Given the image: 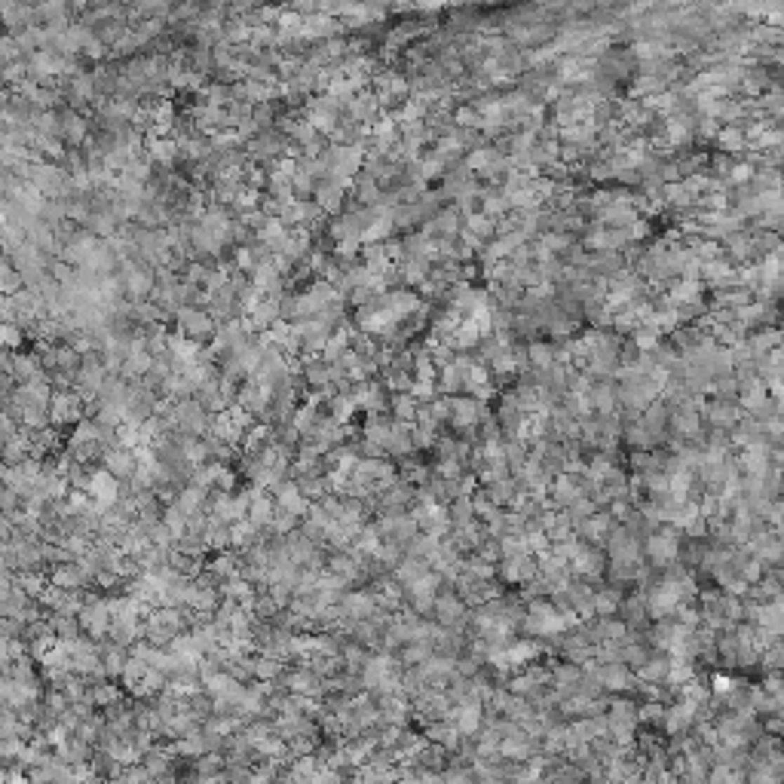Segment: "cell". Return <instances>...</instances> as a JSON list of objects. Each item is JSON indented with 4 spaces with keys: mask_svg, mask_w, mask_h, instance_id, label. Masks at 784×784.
Segmentation results:
<instances>
[{
    "mask_svg": "<svg viewBox=\"0 0 784 784\" xmlns=\"http://www.w3.org/2000/svg\"><path fill=\"white\" fill-rule=\"evenodd\" d=\"M738 573H741V579H745V583H760V576H763V561H760V558L745 561Z\"/></svg>",
    "mask_w": 784,
    "mask_h": 784,
    "instance_id": "31",
    "label": "cell"
},
{
    "mask_svg": "<svg viewBox=\"0 0 784 784\" xmlns=\"http://www.w3.org/2000/svg\"><path fill=\"white\" fill-rule=\"evenodd\" d=\"M175 322H178V331L184 337H190V340H212V337L218 334V322L212 319V313L208 310H199V307H184L178 310V316H175Z\"/></svg>",
    "mask_w": 784,
    "mask_h": 784,
    "instance_id": "2",
    "label": "cell"
},
{
    "mask_svg": "<svg viewBox=\"0 0 784 784\" xmlns=\"http://www.w3.org/2000/svg\"><path fill=\"white\" fill-rule=\"evenodd\" d=\"M751 166L748 163H738V166H732L729 168V181H736V184H741V181H751Z\"/></svg>",
    "mask_w": 784,
    "mask_h": 784,
    "instance_id": "35",
    "label": "cell"
},
{
    "mask_svg": "<svg viewBox=\"0 0 784 784\" xmlns=\"http://www.w3.org/2000/svg\"><path fill=\"white\" fill-rule=\"evenodd\" d=\"M432 616H435V622H438L441 628H453V631H457V628L466 625V622H472V610H469L466 601H463L457 592H451V588H441V592H438V601H435Z\"/></svg>",
    "mask_w": 784,
    "mask_h": 784,
    "instance_id": "1",
    "label": "cell"
},
{
    "mask_svg": "<svg viewBox=\"0 0 784 784\" xmlns=\"http://www.w3.org/2000/svg\"><path fill=\"white\" fill-rule=\"evenodd\" d=\"M172 745L168 748H154V751H147L145 754V760H141V766H145V769L150 772V778H166L168 772H172Z\"/></svg>",
    "mask_w": 784,
    "mask_h": 784,
    "instance_id": "17",
    "label": "cell"
},
{
    "mask_svg": "<svg viewBox=\"0 0 784 784\" xmlns=\"http://www.w3.org/2000/svg\"><path fill=\"white\" fill-rule=\"evenodd\" d=\"M668 426L674 429V435H677V438H693V435L698 432V414H696V408H693V404H680V408H674Z\"/></svg>",
    "mask_w": 784,
    "mask_h": 784,
    "instance_id": "12",
    "label": "cell"
},
{
    "mask_svg": "<svg viewBox=\"0 0 784 784\" xmlns=\"http://www.w3.org/2000/svg\"><path fill=\"white\" fill-rule=\"evenodd\" d=\"M0 276H4V298H13L15 291H22V288H25L22 273L15 270V264H13L10 258H4V267H0Z\"/></svg>",
    "mask_w": 784,
    "mask_h": 784,
    "instance_id": "27",
    "label": "cell"
},
{
    "mask_svg": "<svg viewBox=\"0 0 784 784\" xmlns=\"http://www.w3.org/2000/svg\"><path fill=\"white\" fill-rule=\"evenodd\" d=\"M466 230L475 233L481 242H487V239H493V236H496V221H493V218H487V215H481V212H475V215L466 218Z\"/></svg>",
    "mask_w": 784,
    "mask_h": 784,
    "instance_id": "25",
    "label": "cell"
},
{
    "mask_svg": "<svg viewBox=\"0 0 784 784\" xmlns=\"http://www.w3.org/2000/svg\"><path fill=\"white\" fill-rule=\"evenodd\" d=\"M644 552H646V558H650L656 567H671V564L677 561V554H680V530L671 527V524L662 527L659 533H653L650 539H646Z\"/></svg>",
    "mask_w": 784,
    "mask_h": 784,
    "instance_id": "3",
    "label": "cell"
},
{
    "mask_svg": "<svg viewBox=\"0 0 784 784\" xmlns=\"http://www.w3.org/2000/svg\"><path fill=\"white\" fill-rule=\"evenodd\" d=\"M481 702H469V705H460L457 707V717H453V726L460 729V736L463 738H475L478 732H481V720H484V714H481Z\"/></svg>",
    "mask_w": 784,
    "mask_h": 784,
    "instance_id": "8",
    "label": "cell"
},
{
    "mask_svg": "<svg viewBox=\"0 0 784 784\" xmlns=\"http://www.w3.org/2000/svg\"><path fill=\"white\" fill-rule=\"evenodd\" d=\"M417 411H420V401L411 392H390V417L395 420V423L414 426L417 423Z\"/></svg>",
    "mask_w": 784,
    "mask_h": 784,
    "instance_id": "10",
    "label": "cell"
},
{
    "mask_svg": "<svg viewBox=\"0 0 784 784\" xmlns=\"http://www.w3.org/2000/svg\"><path fill=\"white\" fill-rule=\"evenodd\" d=\"M751 784H781V778H778V775H772V772H766V769H757L751 775Z\"/></svg>",
    "mask_w": 784,
    "mask_h": 784,
    "instance_id": "37",
    "label": "cell"
},
{
    "mask_svg": "<svg viewBox=\"0 0 784 784\" xmlns=\"http://www.w3.org/2000/svg\"><path fill=\"white\" fill-rule=\"evenodd\" d=\"M484 404L475 399V395H451V423L457 429H475L481 423Z\"/></svg>",
    "mask_w": 784,
    "mask_h": 784,
    "instance_id": "4",
    "label": "cell"
},
{
    "mask_svg": "<svg viewBox=\"0 0 784 784\" xmlns=\"http://www.w3.org/2000/svg\"><path fill=\"white\" fill-rule=\"evenodd\" d=\"M671 674V656H650V662L637 668L640 684H668Z\"/></svg>",
    "mask_w": 784,
    "mask_h": 784,
    "instance_id": "13",
    "label": "cell"
},
{
    "mask_svg": "<svg viewBox=\"0 0 784 784\" xmlns=\"http://www.w3.org/2000/svg\"><path fill=\"white\" fill-rule=\"evenodd\" d=\"M720 141H723V147H726V150H738V147H741V132L726 129V132L720 135Z\"/></svg>",
    "mask_w": 784,
    "mask_h": 784,
    "instance_id": "36",
    "label": "cell"
},
{
    "mask_svg": "<svg viewBox=\"0 0 784 784\" xmlns=\"http://www.w3.org/2000/svg\"><path fill=\"white\" fill-rule=\"evenodd\" d=\"M778 340H781V334H778V331L757 334V337H754V352H766V350H772Z\"/></svg>",
    "mask_w": 784,
    "mask_h": 784,
    "instance_id": "33",
    "label": "cell"
},
{
    "mask_svg": "<svg viewBox=\"0 0 784 784\" xmlns=\"http://www.w3.org/2000/svg\"><path fill=\"white\" fill-rule=\"evenodd\" d=\"M597 677H601V686H604V689H613V693H622V689H634V684H637V677L628 671L625 662L601 665V668H597Z\"/></svg>",
    "mask_w": 784,
    "mask_h": 784,
    "instance_id": "6",
    "label": "cell"
},
{
    "mask_svg": "<svg viewBox=\"0 0 784 784\" xmlns=\"http://www.w3.org/2000/svg\"><path fill=\"white\" fill-rule=\"evenodd\" d=\"M671 307H698L702 303V282L698 279H680L668 294Z\"/></svg>",
    "mask_w": 784,
    "mask_h": 784,
    "instance_id": "11",
    "label": "cell"
},
{
    "mask_svg": "<svg viewBox=\"0 0 784 784\" xmlns=\"http://www.w3.org/2000/svg\"><path fill=\"white\" fill-rule=\"evenodd\" d=\"M622 610V597L616 588H597L594 594V616L601 619H613V613Z\"/></svg>",
    "mask_w": 784,
    "mask_h": 784,
    "instance_id": "22",
    "label": "cell"
},
{
    "mask_svg": "<svg viewBox=\"0 0 784 784\" xmlns=\"http://www.w3.org/2000/svg\"><path fill=\"white\" fill-rule=\"evenodd\" d=\"M665 714H668V707H665L662 702H644L637 707V717L644 723H653V726H662L665 723Z\"/></svg>",
    "mask_w": 784,
    "mask_h": 784,
    "instance_id": "28",
    "label": "cell"
},
{
    "mask_svg": "<svg viewBox=\"0 0 784 784\" xmlns=\"http://www.w3.org/2000/svg\"><path fill=\"white\" fill-rule=\"evenodd\" d=\"M276 509H279V503H276L270 493H264V496H258V500L251 503V509H248V521H251V524H255L258 530H267V527H273Z\"/></svg>",
    "mask_w": 784,
    "mask_h": 784,
    "instance_id": "15",
    "label": "cell"
},
{
    "mask_svg": "<svg viewBox=\"0 0 784 784\" xmlns=\"http://www.w3.org/2000/svg\"><path fill=\"white\" fill-rule=\"evenodd\" d=\"M448 512H451V524H453V530H457V527H466V524H472V521H475V505H472V496H457V500L448 505Z\"/></svg>",
    "mask_w": 784,
    "mask_h": 784,
    "instance_id": "23",
    "label": "cell"
},
{
    "mask_svg": "<svg viewBox=\"0 0 784 784\" xmlns=\"http://www.w3.org/2000/svg\"><path fill=\"white\" fill-rule=\"evenodd\" d=\"M101 469H107L117 481H132L135 472H138V457H135L132 448H111L101 460Z\"/></svg>",
    "mask_w": 784,
    "mask_h": 784,
    "instance_id": "5",
    "label": "cell"
},
{
    "mask_svg": "<svg viewBox=\"0 0 784 784\" xmlns=\"http://www.w3.org/2000/svg\"><path fill=\"white\" fill-rule=\"evenodd\" d=\"M622 662L631 665V668H640V665L650 662V653H646V646H640V644L631 640V644L622 646Z\"/></svg>",
    "mask_w": 784,
    "mask_h": 784,
    "instance_id": "29",
    "label": "cell"
},
{
    "mask_svg": "<svg viewBox=\"0 0 784 784\" xmlns=\"http://www.w3.org/2000/svg\"><path fill=\"white\" fill-rule=\"evenodd\" d=\"M55 757H62V760L71 763V766H89L92 763V745H86L80 736L71 732V736L55 748Z\"/></svg>",
    "mask_w": 784,
    "mask_h": 784,
    "instance_id": "9",
    "label": "cell"
},
{
    "mask_svg": "<svg viewBox=\"0 0 784 784\" xmlns=\"http://www.w3.org/2000/svg\"><path fill=\"white\" fill-rule=\"evenodd\" d=\"M741 404H745L748 411H754V414H760V408H766V392H763V386H754V390H748L745 395H741Z\"/></svg>",
    "mask_w": 784,
    "mask_h": 784,
    "instance_id": "30",
    "label": "cell"
},
{
    "mask_svg": "<svg viewBox=\"0 0 784 784\" xmlns=\"http://www.w3.org/2000/svg\"><path fill=\"white\" fill-rule=\"evenodd\" d=\"M705 417H707V423L717 426V429H732V426L738 423V411H736V404H729V401H714V404H707V408H705Z\"/></svg>",
    "mask_w": 784,
    "mask_h": 784,
    "instance_id": "19",
    "label": "cell"
},
{
    "mask_svg": "<svg viewBox=\"0 0 784 784\" xmlns=\"http://www.w3.org/2000/svg\"><path fill=\"white\" fill-rule=\"evenodd\" d=\"M527 361H530V368L533 371H549L552 365H558V359H554V347L552 343H539V340H533V343H527Z\"/></svg>",
    "mask_w": 784,
    "mask_h": 784,
    "instance_id": "20",
    "label": "cell"
},
{
    "mask_svg": "<svg viewBox=\"0 0 784 784\" xmlns=\"http://www.w3.org/2000/svg\"><path fill=\"white\" fill-rule=\"evenodd\" d=\"M285 671H288L285 662L273 659V656H255V680H260V684H273Z\"/></svg>",
    "mask_w": 784,
    "mask_h": 784,
    "instance_id": "21",
    "label": "cell"
},
{
    "mask_svg": "<svg viewBox=\"0 0 784 784\" xmlns=\"http://www.w3.org/2000/svg\"><path fill=\"white\" fill-rule=\"evenodd\" d=\"M592 404L601 417H613V411H616V404H619V386L597 383L592 390Z\"/></svg>",
    "mask_w": 784,
    "mask_h": 784,
    "instance_id": "18",
    "label": "cell"
},
{
    "mask_svg": "<svg viewBox=\"0 0 784 784\" xmlns=\"http://www.w3.org/2000/svg\"><path fill=\"white\" fill-rule=\"evenodd\" d=\"M49 583L65 588V592H83V588L89 585V579H86V573L80 570V564L74 561V564H58V567L49 570Z\"/></svg>",
    "mask_w": 784,
    "mask_h": 784,
    "instance_id": "7",
    "label": "cell"
},
{
    "mask_svg": "<svg viewBox=\"0 0 784 784\" xmlns=\"http://www.w3.org/2000/svg\"><path fill=\"white\" fill-rule=\"evenodd\" d=\"M163 524L172 530L175 539H181V536H187V530H190V518L184 515L178 505H168V509L163 512Z\"/></svg>",
    "mask_w": 784,
    "mask_h": 784,
    "instance_id": "26",
    "label": "cell"
},
{
    "mask_svg": "<svg viewBox=\"0 0 784 784\" xmlns=\"http://www.w3.org/2000/svg\"><path fill=\"white\" fill-rule=\"evenodd\" d=\"M646 233H650V224H646V221H634L628 227V239H644Z\"/></svg>",
    "mask_w": 784,
    "mask_h": 784,
    "instance_id": "38",
    "label": "cell"
},
{
    "mask_svg": "<svg viewBox=\"0 0 784 784\" xmlns=\"http://www.w3.org/2000/svg\"><path fill=\"white\" fill-rule=\"evenodd\" d=\"M49 625H53V631L58 634V640H77L83 634V625L77 616H49Z\"/></svg>",
    "mask_w": 784,
    "mask_h": 784,
    "instance_id": "24",
    "label": "cell"
},
{
    "mask_svg": "<svg viewBox=\"0 0 784 784\" xmlns=\"http://www.w3.org/2000/svg\"><path fill=\"white\" fill-rule=\"evenodd\" d=\"M313 784H343V772L331 769V766H322L316 775H313Z\"/></svg>",
    "mask_w": 784,
    "mask_h": 784,
    "instance_id": "32",
    "label": "cell"
},
{
    "mask_svg": "<svg viewBox=\"0 0 784 784\" xmlns=\"http://www.w3.org/2000/svg\"><path fill=\"white\" fill-rule=\"evenodd\" d=\"M89 702L95 707H114L123 702V689L117 686V680H101V684H92L89 686Z\"/></svg>",
    "mask_w": 784,
    "mask_h": 784,
    "instance_id": "16",
    "label": "cell"
},
{
    "mask_svg": "<svg viewBox=\"0 0 784 784\" xmlns=\"http://www.w3.org/2000/svg\"><path fill=\"white\" fill-rule=\"evenodd\" d=\"M429 573H432V564H429V561H423V558H404L399 567L392 570V576L399 579L404 588H408V585L420 583L423 576H429Z\"/></svg>",
    "mask_w": 784,
    "mask_h": 784,
    "instance_id": "14",
    "label": "cell"
},
{
    "mask_svg": "<svg viewBox=\"0 0 784 784\" xmlns=\"http://www.w3.org/2000/svg\"><path fill=\"white\" fill-rule=\"evenodd\" d=\"M0 500H4V515H13V512H19V500L22 496L13 491V487H4L0 491Z\"/></svg>",
    "mask_w": 784,
    "mask_h": 784,
    "instance_id": "34",
    "label": "cell"
}]
</instances>
